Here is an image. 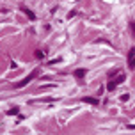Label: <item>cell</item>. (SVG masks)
Masks as SVG:
<instances>
[{
	"mask_svg": "<svg viewBox=\"0 0 135 135\" xmlns=\"http://www.w3.org/2000/svg\"><path fill=\"white\" fill-rule=\"evenodd\" d=\"M37 75H39V69H34V71H32L30 75H28V76H25V78H23L21 82H18V84H16L14 87H16V89H20V87H25V85H27L28 82H30V80H34V78H36Z\"/></svg>",
	"mask_w": 135,
	"mask_h": 135,
	"instance_id": "obj_1",
	"label": "cell"
},
{
	"mask_svg": "<svg viewBox=\"0 0 135 135\" xmlns=\"http://www.w3.org/2000/svg\"><path fill=\"white\" fill-rule=\"evenodd\" d=\"M123 82H124V75H123V73H117V78H114L112 82H108V84H107V89H108V91H114V89L117 87L119 84H123Z\"/></svg>",
	"mask_w": 135,
	"mask_h": 135,
	"instance_id": "obj_2",
	"label": "cell"
},
{
	"mask_svg": "<svg viewBox=\"0 0 135 135\" xmlns=\"http://www.w3.org/2000/svg\"><path fill=\"white\" fill-rule=\"evenodd\" d=\"M128 68L133 71L135 69V48H132L128 52Z\"/></svg>",
	"mask_w": 135,
	"mask_h": 135,
	"instance_id": "obj_3",
	"label": "cell"
},
{
	"mask_svg": "<svg viewBox=\"0 0 135 135\" xmlns=\"http://www.w3.org/2000/svg\"><path fill=\"white\" fill-rule=\"evenodd\" d=\"M75 78H76V80H84V78H85V69H84V68H78V69H75Z\"/></svg>",
	"mask_w": 135,
	"mask_h": 135,
	"instance_id": "obj_4",
	"label": "cell"
},
{
	"mask_svg": "<svg viewBox=\"0 0 135 135\" xmlns=\"http://www.w3.org/2000/svg\"><path fill=\"white\" fill-rule=\"evenodd\" d=\"M82 101L84 103H89V105H98L100 101L96 100V98H91V96H85V98H82Z\"/></svg>",
	"mask_w": 135,
	"mask_h": 135,
	"instance_id": "obj_5",
	"label": "cell"
},
{
	"mask_svg": "<svg viewBox=\"0 0 135 135\" xmlns=\"http://www.w3.org/2000/svg\"><path fill=\"white\" fill-rule=\"evenodd\" d=\"M21 9H23V13L27 14V16L30 18V20H36V14H34L32 11H30V9H27V7H21Z\"/></svg>",
	"mask_w": 135,
	"mask_h": 135,
	"instance_id": "obj_6",
	"label": "cell"
},
{
	"mask_svg": "<svg viewBox=\"0 0 135 135\" xmlns=\"http://www.w3.org/2000/svg\"><path fill=\"white\" fill-rule=\"evenodd\" d=\"M7 114H9V115H14V114H18V107H14V108H11V110H7Z\"/></svg>",
	"mask_w": 135,
	"mask_h": 135,
	"instance_id": "obj_7",
	"label": "cell"
},
{
	"mask_svg": "<svg viewBox=\"0 0 135 135\" xmlns=\"http://www.w3.org/2000/svg\"><path fill=\"white\" fill-rule=\"evenodd\" d=\"M130 28H132V34H133V37H135V20L130 21Z\"/></svg>",
	"mask_w": 135,
	"mask_h": 135,
	"instance_id": "obj_8",
	"label": "cell"
},
{
	"mask_svg": "<svg viewBox=\"0 0 135 135\" xmlns=\"http://www.w3.org/2000/svg\"><path fill=\"white\" fill-rule=\"evenodd\" d=\"M36 57H37V59H43V57H45V52H41V50H36Z\"/></svg>",
	"mask_w": 135,
	"mask_h": 135,
	"instance_id": "obj_9",
	"label": "cell"
}]
</instances>
